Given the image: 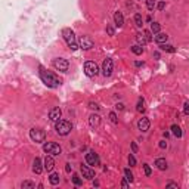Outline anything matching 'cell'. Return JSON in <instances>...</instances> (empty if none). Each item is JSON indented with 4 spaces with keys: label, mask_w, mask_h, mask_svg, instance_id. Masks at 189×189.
Wrapping results in <instances>:
<instances>
[{
    "label": "cell",
    "mask_w": 189,
    "mask_h": 189,
    "mask_svg": "<svg viewBox=\"0 0 189 189\" xmlns=\"http://www.w3.org/2000/svg\"><path fill=\"white\" fill-rule=\"evenodd\" d=\"M149 126H151V123H149V120H148L146 117H142V118L137 121V129H139L142 133L148 132V130H149Z\"/></svg>",
    "instance_id": "obj_12"
},
{
    "label": "cell",
    "mask_w": 189,
    "mask_h": 189,
    "mask_svg": "<svg viewBox=\"0 0 189 189\" xmlns=\"http://www.w3.org/2000/svg\"><path fill=\"white\" fill-rule=\"evenodd\" d=\"M43 151L46 154H50V155H59L62 152V148L55 142H47V143L43 145Z\"/></svg>",
    "instance_id": "obj_6"
},
{
    "label": "cell",
    "mask_w": 189,
    "mask_h": 189,
    "mask_svg": "<svg viewBox=\"0 0 189 189\" xmlns=\"http://www.w3.org/2000/svg\"><path fill=\"white\" fill-rule=\"evenodd\" d=\"M44 170H47V171H52L53 170V167H55V160H53V155H47L46 158H44Z\"/></svg>",
    "instance_id": "obj_13"
},
{
    "label": "cell",
    "mask_w": 189,
    "mask_h": 189,
    "mask_svg": "<svg viewBox=\"0 0 189 189\" xmlns=\"http://www.w3.org/2000/svg\"><path fill=\"white\" fill-rule=\"evenodd\" d=\"M155 165L158 170H167V161L165 158H157L155 160Z\"/></svg>",
    "instance_id": "obj_19"
},
{
    "label": "cell",
    "mask_w": 189,
    "mask_h": 189,
    "mask_svg": "<svg viewBox=\"0 0 189 189\" xmlns=\"http://www.w3.org/2000/svg\"><path fill=\"white\" fill-rule=\"evenodd\" d=\"M65 170H67V173H69V171H71V164H67Z\"/></svg>",
    "instance_id": "obj_43"
},
{
    "label": "cell",
    "mask_w": 189,
    "mask_h": 189,
    "mask_svg": "<svg viewBox=\"0 0 189 189\" xmlns=\"http://www.w3.org/2000/svg\"><path fill=\"white\" fill-rule=\"evenodd\" d=\"M114 71V61L111 58H107L104 59V64H102V74L105 77H110Z\"/></svg>",
    "instance_id": "obj_8"
},
{
    "label": "cell",
    "mask_w": 189,
    "mask_h": 189,
    "mask_svg": "<svg viewBox=\"0 0 189 189\" xmlns=\"http://www.w3.org/2000/svg\"><path fill=\"white\" fill-rule=\"evenodd\" d=\"M72 183L75 186H81L83 185V179L78 176V174H72Z\"/></svg>",
    "instance_id": "obj_28"
},
{
    "label": "cell",
    "mask_w": 189,
    "mask_h": 189,
    "mask_svg": "<svg viewBox=\"0 0 189 189\" xmlns=\"http://www.w3.org/2000/svg\"><path fill=\"white\" fill-rule=\"evenodd\" d=\"M81 174H83V177L84 179H89V180H92L93 177H94V170H92L89 165H84V164H81Z\"/></svg>",
    "instance_id": "obj_11"
},
{
    "label": "cell",
    "mask_w": 189,
    "mask_h": 189,
    "mask_svg": "<svg viewBox=\"0 0 189 189\" xmlns=\"http://www.w3.org/2000/svg\"><path fill=\"white\" fill-rule=\"evenodd\" d=\"M52 64H53V68H55L56 71H61V72H67L68 68H69L68 61L64 59V58H55Z\"/></svg>",
    "instance_id": "obj_7"
},
{
    "label": "cell",
    "mask_w": 189,
    "mask_h": 189,
    "mask_svg": "<svg viewBox=\"0 0 189 189\" xmlns=\"http://www.w3.org/2000/svg\"><path fill=\"white\" fill-rule=\"evenodd\" d=\"M183 112H185V115H189V102H186L183 105Z\"/></svg>",
    "instance_id": "obj_35"
},
{
    "label": "cell",
    "mask_w": 189,
    "mask_h": 189,
    "mask_svg": "<svg viewBox=\"0 0 189 189\" xmlns=\"http://www.w3.org/2000/svg\"><path fill=\"white\" fill-rule=\"evenodd\" d=\"M86 163L89 165H99L101 164V160H99V155L94 152V151H89L86 154Z\"/></svg>",
    "instance_id": "obj_9"
},
{
    "label": "cell",
    "mask_w": 189,
    "mask_h": 189,
    "mask_svg": "<svg viewBox=\"0 0 189 189\" xmlns=\"http://www.w3.org/2000/svg\"><path fill=\"white\" fill-rule=\"evenodd\" d=\"M160 30H161V27H160V24H158V22H152V24H151V33L158 34V33H160Z\"/></svg>",
    "instance_id": "obj_29"
},
{
    "label": "cell",
    "mask_w": 189,
    "mask_h": 189,
    "mask_svg": "<svg viewBox=\"0 0 189 189\" xmlns=\"http://www.w3.org/2000/svg\"><path fill=\"white\" fill-rule=\"evenodd\" d=\"M89 108H92V110H99V105H98V104L90 102V104H89Z\"/></svg>",
    "instance_id": "obj_37"
},
{
    "label": "cell",
    "mask_w": 189,
    "mask_h": 189,
    "mask_svg": "<svg viewBox=\"0 0 189 189\" xmlns=\"http://www.w3.org/2000/svg\"><path fill=\"white\" fill-rule=\"evenodd\" d=\"M146 8H148L149 11H154V8H155V0H146Z\"/></svg>",
    "instance_id": "obj_32"
},
{
    "label": "cell",
    "mask_w": 189,
    "mask_h": 189,
    "mask_svg": "<svg viewBox=\"0 0 189 189\" xmlns=\"http://www.w3.org/2000/svg\"><path fill=\"white\" fill-rule=\"evenodd\" d=\"M115 108H117L118 111H123V110H124V105H123V104H117V105H115Z\"/></svg>",
    "instance_id": "obj_41"
},
{
    "label": "cell",
    "mask_w": 189,
    "mask_h": 189,
    "mask_svg": "<svg viewBox=\"0 0 189 189\" xmlns=\"http://www.w3.org/2000/svg\"><path fill=\"white\" fill-rule=\"evenodd\" d=\"M165 188H176V189H177L179 186H177V183H173V182H168V183L165 185Z\"/></svg>",
    "instance_id": "obj_36"
},
{
    "label": "cell",
    "mask_w": 189,
    "mask_h": 189,
    "mask_svg": "<svg viewBox=\"0 0 189 189\" xmlns=\"http://www.w3.org/2000/svg\"><path fill=\"white\" fill-rule=\"evenodd\" d=\"M160 49L164 50V52H168V53H174V52H176V49H174L171 44H165V43H163V44L160 46Z\"/></svg>",
    "instance_id": "obj_22"
},
{
    "label": "cell",
    "mask_w": 189,
    "mask_h": 189,
    "mask_svg": "<svg viewBox=\"0 0 189 189\" xmlns=\"http://www.w3.org/2000/svg\"><path fill=\"white\" fill-rule=\"evenodd\" d=\"M157 8H158L160 11H164V8H165V3H164V2H160V3L157 5Z\"/></svg>",
    "instance_id": "obj_38"
},
{
    "label": "cell",
    "mask_w": 189,
    "mask_h": 189,
    "mask_svg": "<svg viewBox=\"0 0 189 189\" xmlns=\"http://www.w3.org/2000/svg\"><path fill=\"white\" fill-rule=\"evenodd\" d=\"M143 170H145V174H146V176H151V173H152V170H151V167H149V164H143Z\"/></svg>",
    "instance_id": "obj_34"
},
{
    "label": "cell",
    "mask_w": 189,
    "mask_h": 189,
    "mask_svg": "<svg viewBox=\"0 0 189 189\" xmlns=\"http://www.w3.org/2000/svg\"><path fill=\"white\" fill-rule=\"evenodd\" d=\"M132 149H133V152H136L137 151V145L136 143H132Z\"/></svg>",
    "instance_id": "obj_42"
},
{
    "label": "cell",
    "mask_w": 189,
    "mask_h": 189,
    "mask_svg": "<svg viewBox=\"0 0 189 189\" xmlns=\"http://www.w3.org/2000/svg\"><path fill=\"white\" fill-rule=\"evenodd\" d=\"M61 115H62L61 108H52V110L49 111V118H50L52 121H58V120L61 118Z\"/></svg>",
    "instance_id": "obj_15"
},
{
    "label": "cell",
    "mask_w": 189,
    "mask_h": 189,
    "mask_svg": "<svg viewBox=\"0 0 189 189\" xmlns=\"http://www.w3.org/2000/svg\"><path fill=\"white\" fill-rule=\"evenodd\" d=\"M129 164H130V167H135V165H136V158H135L133 154L129 155Z\"/></svg>",
    "instance_id": "obj_33"
},
{
    "label": "cell",
    "mask_w": 189,
    "mask_h": 189,
    "mask_svg": "<svg viewBox=\"0 0 189 189\" xmlns=\"http://www.w3.org/2000/svg\"><path fill=\"white\" fill-rule=\"evenodd\" d=\"M107 31H108V34H110V36H114V28H112L111 25H108V27H107Z\"/></svg>",
    "instance_id": "obj_39"
},
{
    "label": "cell",
    "mask_w": 189,
    "mask_h": 189,
    "mask_svg": "<svg viewBox=\"0 0 189 189\" xmlns=\"http://www.w3.org/2000/svg\"><path fill=\"white\" fill-rule=\"evenodd\" d=\"M55 130L59 136H67L71 130H72V124L68 121V120H58L55 121Z\"/></svg>",
    "instance_id": "obj_3"
},
{
    "label": "cell",
    "mask_w": 189,
    "mask_h": 189,
    "mask_svg": "<svg viewBox=\"0 0 189 189\" xmlns=\"http://www.w3.org/2000/svg\"><path fill=\"white\" fill-rule=\"evenodd\" d=\"M124 176H126L124 179H126L127 182H133V173H132L129 168H126V170H124Z\"/></svg>",
    "instance_id": "obj_30"
},
{
    "label": "cell",
    "mask_w": 189,
    "mask_h": 189,
    "mask_svg": "<svg viewBox=\"0 0 189 189\" xmlns=\"http://www.w3.org/2000/svg\"><path fill=\"white\" fill-rule=\"evenodd\" d=\"M84 74L87 77H96L99 74V68L96 65V62H93V61H87L84 64Z\"/></svg>",
    "instance_id": "obj_5"
},
{
    "label": "cell",
    "mask_w": 189,
    "mask_h": 189,
    "mask_svg": "<svg viewBox=\"0 0 189 189\" xmlns=\"http://www.w3.org/2000/svg\"><path fill=\"white\" fill-rule=\"evenodd\" d=\"M121 186H123V188H127V186H129V185H127V180H123V182H121Z\"/></svg>",
    "instance_id": "obj_44"
},
{
    "label": "cell",
    "mask_w": 189,
    "mask_h": 189,
    "mask_svg": "<svg viewBox=\"0 0 189 189\" xmlns=\"http://www.w3.org/2000/svg\"><path fill=\"white\" fill-rule=\"evenodd\" d=\"M108 117H110V121H111L112 124H117V123H118V118H117V114H115V112H110Z\"/></svg>",
    "instance_id": "obj_31"
},
{
    "label": "cell",
    "mask_w": 189,
    "mask_h": 189,
    "mask_svg": "<svg viewBox=\"0 0 189 189\" xmlns=\"http://www.w3.org/2000/svg\"><path fill=\"white\" fill-rule=\"evenodd\" d=\"M154 58H155V59H158V58H160V53H158V52H155V53H154Z\"/></svg>",
    "instance_id": "obj_45"
},
{
    "label": "cell",
    "mask_w": 189,
    "mask_h": 189,
    "mask_svg": "<svg viewBox=\"0 0 189 189\" xmlns=\"http://www.w3.org/2000/svg\"><path fill=\"white\" fill-rule=\"evenodd\" d=\"M59 180H61V177H59V174H58V173H52V174L49 176V182H50L52 185H58V183H59Z\"/></svg>",
    "instance_id": "obj_23"
},
{
    "label": "cell",
    "mask_w": 189,
    "mask_h": 189,
    "mask_svg": "<svg viewBox=\"0 0 189 189\" xmlns=\"http://www.w3.org/2000/svg\"><path fill=\"white\" fill-rule=\"evenodd\" d=\"M136 111L137 112H143L145 111V101H143V98H139L137 105H136Z\"/></svg>",
    "instance_id": "obj_24"
},
{
    "label": "cell",
    "mask_w": 189,
    "mask_h": 189,
    "mask_svg": "<svg viewBox=\"0 0 189 189\" xmlns=\"http://www.w3.org/2000/svg\"><path fill=\"white\" fill-rule=\"evenodd\" d=\"M132 52H133L135 55H142V53H143L142 44H135V46H132Z\"/></svg>",
    "instance_id": "obj_26"
},
{
    "label": "cell",
    "mask_w": 189,
    "mask_h": 189,
    "mask_svg": "<svg viewBox=\"0 0 189 189\" xmlns=\"http://www.w3.org/2000/svg\"><path fill=\"white\" fill-rule=\"evenodd\" d=\"M114 22H115V25H117L118 28L123 27V24H124V16H123L121 12H115V14H114Z\"/></svg>",
    "instance_id": "obj_17"
},
{
    "label": "cell",
    "mask_w": 189,
    "mask_h": 189,
    "mask_svg": "<svg viewBox=\"0 0 189 189\" xmlns=\"http://www.w3.org/2000/svg\"><path fill=\"white\" fill-rule=\"evenodd\" d=\"M160 148H161V149H165V148H167V142H165V140H161V142H160Z\"/></svg>",
    "instance_id": "obj_40"
},
{
    "label": "cell",
    "mask_w": 189,
    "mask_h": 189,
    "mask_svg": "<svg viewBox=\"0 0 189 189\" xmlns=\"http://www.w3.org/2000/svg\"><path fill=\"white\" fill-rule=\"evenodd\" d=\"M30 137H31V140L33 142H36V143H42V142H44V139H46V132L43 130V129H31L30 130Z\"/></svg>",
    "instance_id": "obj_4"
},
{
    "label": "cell",
    "mask_w": 189,
    "mask_h": 189,
    "mask_svg": "<svg viewBox=\"0 0 189 189\" xmlns=\"http://www.w3.org/2000/svg\"><path fill=\"white\" fill-rule=\"evenodd\" d=\"M43 168H44V164L42 163V160H40V158H36L34 163H33V171H34L36 174H40V173L43 171Z\"/></svg>",
    "instance_id": "obj_16"
},
{
    "label": "cell",
    "mask_w": 189,
    "mask_h": 189,
    "mask_svg": "<svg viewBox=\"0 0 189 189\" xmlns=\"http://www.w3.org/2000/svg\"><path fill=\"white\" fill-rule=\"evenodd\" d=\"M135 24H136V27H139V28L143 25V19H142V15H140V14H136V15H135Z\"/></svg>",
    "instance_id": "obj_27"
},
{
    "label": "cell",
    "mask_w": 189,
    "mask_h": 189,
    "mask_svg": "<svg viewBox=\"0 0 189 189\" xmlns=\"http://www.w3.org/2000/svg\"><path fill=\"white\" fill-rule=\"evenodd\" d=\"M21 188L22 189H36V183H33L30 180H25V182L21 183Z\"/></svg>",
    "instance_id": "obj_25"
},
{
    "label": "cell",
    "mask_w": 189,
    "mask_h": 189,
    "mask_svg": "<svg viewBox=\"0 0 189 189\" xmlns=\"http://www.w3.org/2000/svg\"><path fill=\"white\" fill-rule=\"evenodd\" d=\"M167 39H168V36H167L165 33H158V34H155V42H157V43H160V44L165 43V42H167Z\"/></svg>",
    "instance_id": "obj_20"
},
{
    "label": "cell",
    "mask_w": 189,
    "mask_h": 189,
    "mask_svg": "<svg viewBox=\"0 0 189 189\" xmlns=\"http://www.w3.org/2000/svg\"><path fill=\"white\" fill-rule=\"evenodd\" d=\"M171 133H173L176 137H182V135H183L182 129H180L177 124H173V126H171Z\"/></svg>",
    "instance_id": "obj_21"
},
{
    "label": "cell",
    "mask_w": 189,
    "mask_h": 189,
    "mask_svg": "<svg viewBox=\"0 0 189 189\" xmlns=\"http://www.w3.org/2000/svg\"><path fill=\"white\" fill-rule=\"evenodd\" d=\"M39 74H40L42 81H43L47 87L55 89V87H58V86L61 84V80H59L55 74H52L50 71H47L44 67H39Z\"/></svg>",
    "instance_id": "obj_1"
},
{
    "label": "cell",
    "mask_w": 189,
    "mask_h": 189,
    "mask_svg": "<svg viewBox=\"0 0 189 189\" xmlns=\"http://www.w3.org/2000/svg\"><path fill=\"white\" fill-rule=\"evenodd\" d=\"M62 37H64V40L67 42V44H68V47L71 50H77L80 47V44L77 43L75 34H74V31L71 28H64L62 30Z\"/></svg>",
    "instance_id": "obj_2"
},
{
    "label": "cell",
    "mask_w": 189,
    "mask_h": 189,
    "mask_svg": "<svg viewBox=\"0 0 189 189\" xmlns=\"http://www.w3.org/2000/svg\"><path fill=\"white\" fill-rule=\"evenodd\" d=\"M93 46H94V43H93V40H92L90 36H83V37L80 39V47H81V49L89 50V49H92Z\"/></svg>",
    "instance_id": "obj_10"
},
{
    "label": "cell",
    "mask_w": 189,
    "mask_h": 189,
    "mask_svg": "<svg viewBox=\"0 0 189 189\" xmlns=\"http://www.w3.org/2000/svg\"><path fill=\"white\" fill-rule=\"evenodd\" d=\"M89 124H90V127H93V129L99 127V124H101V117H99L98 114H92V115L89 117Z\"/></svg>",
    "instance_id": "obj_14"
},
{
    "label": "cell",
    "mask_w": 189,
    "mask_h": 189,
    "mask_svg": "<svg viewBox=\"0 0 189 189\" xmlns=\"http://www.w3.org/2000/svg\"><path fill=\"white\" fill-rule=\"evenodd\" d=\"M136 40H137V43H139V44H145V43H149V42H148V37H146V33H145V31H142V33H137V34H136Z\"/></svg>",
    "instance_id": "obj_18"
}]
</instances>
